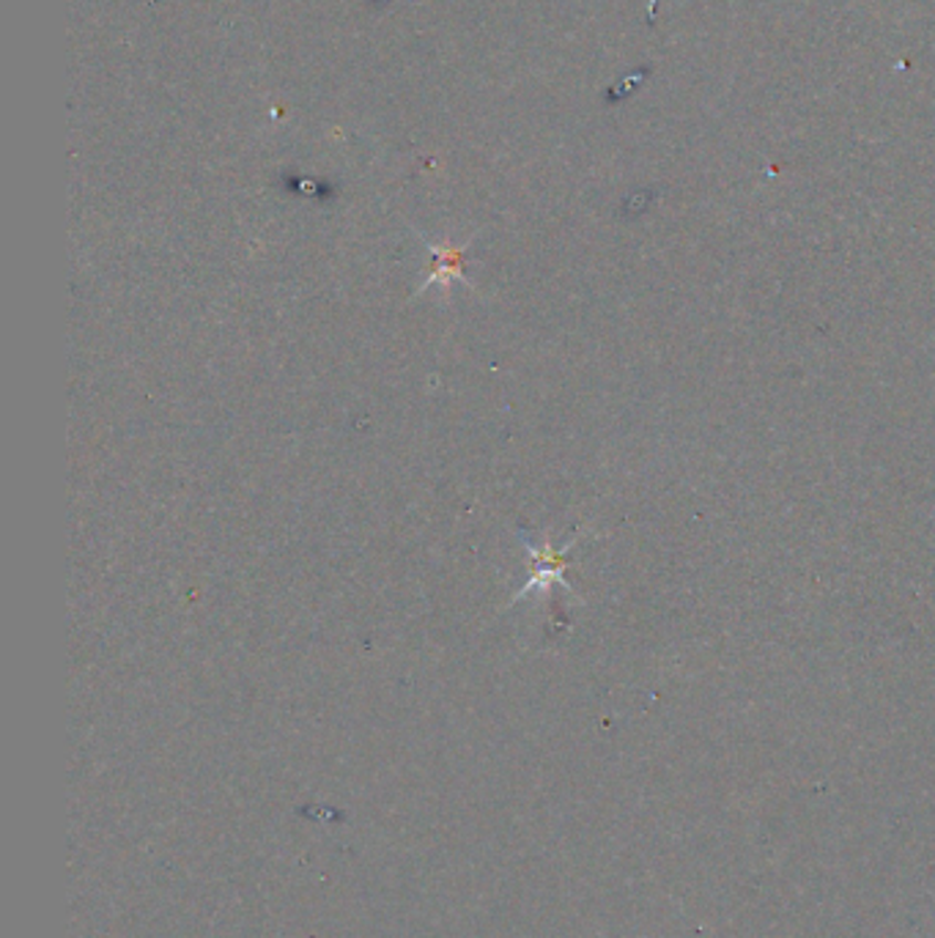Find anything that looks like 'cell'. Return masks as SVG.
Masks as SVG:
<instances>
[{"instance_id": "obj_2", "label": "cell", "mask_w": 935, "mask_h": 938, "mask_svg": "<svg viewBox=\"0 0 935 938\" xmlns=\"http://www.w3.org/2000/svg\"><path fill=\"white\" fill-rule=\"evenodd\" d=\"M432 253H434V259H437V274H434L428 283H434V280H441V283H445L447 278H461V250H458V248H432Z\"/></svg>"}, {"instance_id": "obj_1", "label": "cell", "mask_w": 935, "mask_h": 938, "mask_svg": "<svg viewBox=\"0 0 935 938\" xmlns=\"http://www.w3.org/2000/svg\"><path fill=\"white\" fill-rule=\"evenodd\" d=\"M571 543H568V546H562L560 552H554L552 546L536 552V549L530 546L532 560H536V574H532V580L527 582L524 591H521V593L532 591V587H549L552 582H560V585L568 587V582L562 580V571H565V554L571 552ZM521 593H519V596H521Z\"/></svg>"}]
</instances>
